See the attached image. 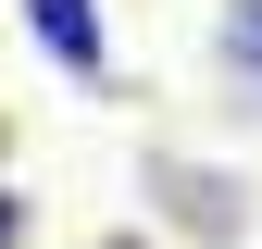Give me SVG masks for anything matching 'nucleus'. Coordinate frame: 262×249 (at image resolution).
I'll list each match as a JSON object with an SVG mask.
<instances>
[{
    "instance_id": "1",
    "label": "nucleus",
    "mask_w": 262,
    "mask_h": 249,
    "mask_svg": "<svg viewBox=\"0 0 262 249\" xmlns=\"http://www.w3.org/2000/svg\"><path fill=\"white\" fill-rule=\"evenodd\" d=\"M138 175H150V200L175 212V225H200L212 249H225V237H250V187H237V175H212V162H175V150H150Z\"/></svg>"
},
{
    "instance_id": "2",
    "label": "nucleus",
    "mask_w": 262,
    "mask_h": 249,
    "mask_svg": "<svg viewBox=\"0 0 262 249\" xmlns=\"http://www.w3.org/2000/svg\"><path fill=\"white\" fill-rule=\"evenodd\" d=\"M25 13V38H38L50 75H75V87H113V25H100V0H13Z\"/></svg>"
},
{
    "instance_id": "3",
    "label": "nucleus",
    "mask_w": 262,
    "mask_h": 249,
    "mask_svg": "<svg viewBox=\"0 0 262 249\" xmlns=\"http://www.w3.org/2000/svg\"><path fill=\"white\" fill-rule=\"evenodd\" d=\"M212 62H225L237 100H262V0H225L212 13Z\"/></svg>"
},
{
    "instance_id": "4",
    "label": "nucleus",
    "mask_w": 262,
    "mask_h": 249,
    "mask_svg": "<svg viewBox=\"0 0 262 249\" xmlns=\"http://www.w3.org/2000/svg\"><path fill=\"white\" fill-rule=\"evenodd\" d=\"M25 225H38V212H25V187L0 175V249H25Z\"/></svg>"
},
{
    "instance_id": "5",
    "label": "nucleus",
    "mask_w": 262,
    "mask_h": 249,
    "mask_svg": "<svg viewBox=\"0 0 262 249\" xmlns=\"http://www.w3.org/2000/svg\"><path fill=\"white\" fill-rule=\"evenodd\" d=\"M88 249H150V237H88Z\"/></svg>"
}]
</instances>
